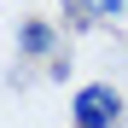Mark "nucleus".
I'll use <instances>...</instances> for the list:
<instances>
[{
    "mask_svg": "<svg viewBox=\"0 0 128 128\" xmlns=\"http://www.w3.org/2000/svg\"><path fill=\"white\" fill-rule=\"evenodd\" d=\"M82 18H93V24H111V18H128V0H76Z\"/></svg>",
    "mask_w": 128,
    "mask_h": 128,
    "instance_id": "3",
    "label": "nucleus"
},
{
    "mask_svg": "<svg viewBox=\"0 0 128 128\" xmlns=\"http://www.w3.org/2000/svg\"><path fill=\"white\" fill-rule=\"evenodd\" d=\"M122 116H128V105H122V88H111V82H88L70 99L76 128H122Z\"/></svg>",
    "mask_w": 128,
    "mask_h": 128,
    "instance_id": "1",
    "label": "nucleus"
},
{
    "mask_svg": "<svg viewBox=\"0 0 128 128\" xmlns=\"http://www.w3.org/2000/svg\"><path fill=\"white\" fill-rule=\"evenodd\" d=\"M18 52H29V58L58 52V29H52V24H41V18H29V24L18 29Z\"/></svg>",
    "mask_w": 128,
    "mask_h": 128,
    "instance_id": "2",
    "label": "nucleus"
}]
</instances>
